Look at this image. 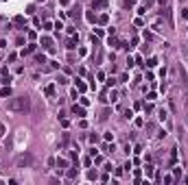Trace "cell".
Instances as JSON below:
<instances>
[{
  "label": "cell",
  "instance_id": "cell-19",
  "mask_svg": "<svg viewBox=\"0 0 188 185\" xmlns=\"http://www.w3.org/2000/svg\"><path fill=\"white\" fill-rule=\"evenodd\" d=\"M96 2H103V4H105V2H107V0H96Z\"/></svg>",
  "mask_w": 188,
  "mask_h": 185
},
{
  "label": "cell",
  "instance_id": "cell-13",
  "mask_svg": "<svg viewBox=\"0 0 188 185\" xmlns=\"http://www.w3.org/2000/svg\"><path fill=\"white\" fill-rule=\"evenodd\" d=\"M68 48H70V50H72V48H77V41H75V39H68Z\"/></svg>",
  "mask_w": 188,
  "mask_h": 185
},
{
  "label": "cell",
  "instance_id": "cell-3",
  "mask_svg": "<svg viewBox=\"0 0 188 185\" xmlns=\"http://www.w3.org/2000/svg\"><path fill=\"white\" fill-rule=\"evenodd\" d=\"M72 113L79 115V118H83V115H86V109H83V107H77V104H75V107H72Z\"/></svg>",
  "mask_w": 188,
  "mask_h": 185
},
{
  "label": "cell",
  "instance_id": "cell-12",
  "mask_svg": "<svg viewBox=\"0 0 188 185\" xmlns=\"http://www.w3.org/2000/svg\"><path fill=\"white\" fill-rule=\"evenodd\" d=\"M147 65H149V67H153V65H157V61H155V59H153V57H151V59H149V61H147Z\"/></svg>",
  "mask_w": 188,
  "mask_h": 185
},
{
  "label": "cell",
  "instance_id": "cell-17",
  "mask_svg": "<svg viewBox=\"0 0 188 185\" xmlns=\"http://www.w3.org/2000/svg\"><path fill=\"white\" fill-rule=\"evenodd\" d=\"M4 135V124H0V137Z\"/></svg>",
  "mask_w": 188,
  "mask_h": 185
},
{
  "label": "cell",
  "instance_id": "cell-15",
  "mask_svg": "<svg viewBox=\"0 0 188 185\" xmlns=\"http://www.w3.org/2000/svg\"><path fill=\"white\" fill-rule=\"evenodd\" d=\"M107 20H110L107 15H101V17H99V22H101V24H107Z\"/></svg>",
  "mask_w": 188,
  "mask_h": 185
},
{
  "label": "cell",
  "instance_id": "cell-4",
  "mask_svg": "<svg viewBox=\"0 0 188 185\" xmlns=\"http://www.w3.org/2000/svg\"><path fill=\"white\" fill-rule=\"evenodd\" d=\"M0 96H2V98L11 96V87H9V85H4V87H2V91H0Z\"/></svg>",
  "mask_w": 188,
  "mask_h": 185
},
{
  "label": "cell",
  "instance_id": "cell-1",
  "mask_svg": "<svg viewBox=\"0 0 188 185\" xmlns=\"http://www.w3.org/2000/svg\"><path fill=\"white\" fill-rule=\"evenodd\" d=\"M7 109L13 111V113H24V111L31 109V98H29L26 94L18 96V98H11V100L7 102Z\"/></svg>",
  "mask_w": 188,
  "mask_h": 185
},
{
  "label": "cell",
  "instance_id": "cell-6",
  "mask_svg": "<svg viewBox=\"0 0 188 185\" xmlns=\"http://www.w3.org/2000/svg\"><path fill=\"white\" fill-rule=\"evenodd\" d=\"M13 24H15V26H24V17H22V15H18L15 20H13Z\"/></svg>",
  "mask_w": 188,
  "mask_h": 185
},
{
  "label": "cell",
  "instance_id": "cell-5",
  "mask_svg": "<svg viewBox=\"0 0 188 185\" xmlns=\"http://www.w3.org/2000/svg\"><path fill=\"white\" fill-rule=\"evenodd\" d=\"M50 44H53V39H50V37H42V46H46V48H53Z\"/></svg>",
  "mask_w": 188,
  "mask_h": 185
},
{
  "label": "cell",
  "instance_id": "cell-20",
  "mask_svg": "<svg viewBox=\"0 0 188 185\" xmlns=\"http://www.w3.org/2000/svg\"><path fill=\"white\" fill-rule=\"evenodd\" d=\"M162 2H166V0H162Z\"/></svg>",
  "mask_w": 188,
  "mask_h": 185
},
{
  "label": "cell",
  "instance_id": "cell-2",
  "mask_svg": "<svg viewBox=\"0 0 188 185\" xmlns=\"http://www.w3.org/2000/svg\"><path fill=\"white\" fill-rule=\"evenodd\" d=\"M31 161H33L31 155H20L15 159V165H18V168H24V165H31Z\"/></svg>",
  "mask_w": 188,
  "mask_h": 185
},
{
  "label": "cell",
  "instance_id": "cell-7",
  "mask_svg": "<svg viewBox=\"0 0 188 185\" xmlns=\"http://www.w3.org/2000/svg\"><path fill=\"white\" fill-rule=\"evenodd\" d=\"M66 165H68V161H66V159H59V161H57V168H59V170H64Z\"/></svg>",
  "mask_w": 188,
  "mask_h": 185
},
{
  "label": "cell",
  "instance_id": "cell-18",
  "mask_svg": "<svg viewBox=\"0 0 188 185\" xmlns=\"http://www.w3.org/2000/svg\"><path fill=\"white\" fill-rule=\"evenodd\" d=\"M68 2H70V0H61V4H68Z\"/></svg>",
  "mask_w": 188,
  "mask_h": 185
},
{
  "label": "cell",
  "instance_id": "cell-11",
  "mask_svg": "<svg viewBox=\"0 0 188 185\" xmlns=\"http://www.w3.org/2000/svg\"><path fill=\"white\" fill-rule=\"evenodd\" d=\"M35 59H37V63H46V57H44V54H37Z\"/></svg>",
  "mask_w": 188,
  "mask_h": 185
},
{
  "label": "cell",
  "instance_id": "cell-16",
  "mask_svg": "<svg viewBox=\"0 0 188 185\" xmlns=\"http://www.w3.org/2000/svg\"><path fill=\"white\" fill-rule=\"evenodd\" d=\"M77 176V170H68V178H75Z\"/></svg>",
  "mask_w": 188,
  "mask_h": 185
},
{
  "label": "cell",
  "instance_id": "cell-9",
  "mask_svg": "<svg viewBox=\"0 0 188 185\" xmlns=\"http://www.w3.org/2000/svg\"><path fill=\"white\" fill-rule=\"evenodd\" d=\"M35 50V46L31 44V46H29V48H24V50H22V54H29V52H33Z\"/></svg>",
  "mask_w": 188,
  "mask_h": 185
},
{
  "label": "cell",
  "instance_id": "cell-10",
  "mask_svg": "<svg viewBox=\"0 0 188 185\" xmlns=\"http://www.w3.org/2000/svg\"><path fill=\"white\" fill-rule=\"evenodd\" d=\"M77 87H79V91H86V83H81V81H77Z\"/></svg>",
  "mask_w": 188,
  "mask_h": 185
},
{
  "label": "cell",
  "instance_id": "cell-8",
  "mask_svg": "<svg viewBox=\"0 0 188 185\" xmlns=\"http://www.w3.org/2000/svg\"><path fill=\"white\" fill-rule=\"evenodd\" d=\"M53 94H55V87H53V85H48V87H46V96H53Z\"/></svg>",
  "mask_w": 188,
  "mask_h": 185
},
{
  "label": "cell",
  "instance_id": "cell-14",
  "mask_svg": "<svg viewBox=\"0 0 188 185\" xmlns=\"http://www.w3.org/2000/svg\"><path fill=\"white\" fill-rule=\"evenodd\" d=\"M123 7H125V9H129V7H133V2H131V0H125V2H123Z\"/></svg>",
  "mask_w": 188,
  "mask_h": 185
}]
</instances>
